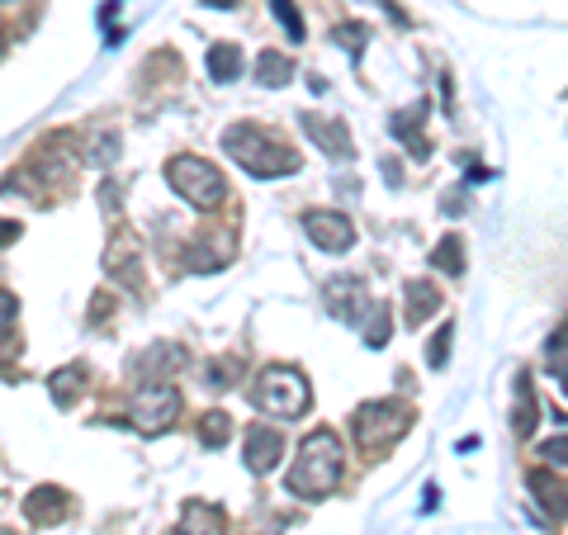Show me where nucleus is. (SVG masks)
I'll return each mask as SVG.
<instances>
[{
  "mask_svg": "<svg viewBox=\"0 0 568 535\" xmlns=\"http://www.w3.org/2000/svg\"><path fill=\"white\" fill-rule=\"evenodd\" d=\"M81 380H85V365H67L62 374H52V398H58L62 407H67V403H77Z\"/></svg>",
  "mask_w": 568,
  "mask_h": 535,
  "instance_id": "6ab92c4d",
  "label": "nucleus"
},
{
  "mask_svg": "<svg viewBox=\"0 0 568 535\" xmlns=\"http://www.w3.org/2000/svg\"><path fill=\"white\" fill-rule=\"evenodd\" d=\"M91 162H100V166H114L119 162V133H100L91 142Z\"/></svg>",
  "mask_w": 568,
  "mask_h": 535,
  "instance_id": "4be33fe9",
  "label": "nucleus"
},
{
  "mask_svg": "<svg viewBox=\"0 0 568 535\" xmlns=\"http://www.w3.org/2000/svg\"><path fill=\"white\" fill-rule=\"evenodd\" d=\"M403 299H407V323H426L436 309H440V294H436V284L432 280H407V290H403Z\"/></svg>",
  "mask_w": 568,
  "mask_h": 535,
  "instance_id": "4468645a",
  "label": "nucleus"
},
{
  "mask_svg": "<svg viewBox=\"0 0 568 535\" xmlns=\"http://www.w3.org/2000/svg\"><path fill=\"white\" fill-rule=\"evenodd\" d=\"M332 39L342 43L346 52H365V39H369V29H365V24H342V29H332Z\"/></svg>",
  "mask_w": 568,
  "mask_h": 535,
  "instance_id": "5701e85b",
  "label": "nucleus"
},
{
  "mask_svg": "<svg viewBox=\"0 0 568 535\" xmlns=\"http://www.w3.org/2000/svg\"><path fill=\"white\" fill-rule=\"evenodd\" d=\"M67 512H71V503H67L62 488H33L24 497V516H29L33 526H52V522H62Z\"/></svg>",
  "mask_w": 568,
  "mask_h": 535,
  "instance_id": "9d476101",
  "label": "nucleus"
},
{
  "mask_svg": "<svg viewBox=\"0 0 568 535\" xmlns=\"http://www.w3.org/2000/svg\"><path fill=\"white\" fill-rule=\"evenodd\" d=\"M384 336H388V309H384V303H375V323H369L365 342H369V346H384Z\"/></svg>",
  "mask_w": 568,
  "mask_h": 535,
  "instance_id": "bb28decb",
  "label": "nucleus"
},
{
  "mask_svg": "<svg viewBox=\"0 0 568 535\" xmlns=\"http://www.w3.org/2000/svg\"><path fill=\"white\" fill-rule=\"evenodd\" d=\"M432 265L446 275H465V242H459V233H446V242L432 252Z\"/></svg>",
  "mask_w": 568,
  "mask_h": 535,
  "instance_id": "f3484780",
  "label": "nucleus"
},
{
  "mask_svg": "<svg viewBox=\"0 0 568 535\" xmlns=\"http://www.w3.org/2000/svg\"><path fill=\"white\" fill-rule=\"evenodd\" d=\"M294 77V62L284 58V52H275V48H265L261 58H256V81L261 85H284Z\"/></svg>",
  "mask_w": 568,
  "mask_h": 535,
  "instance_id": "dca6fc26",
  "label": "nucleus"
},
{
  "mask_svg": "<svg viewBox=\"0 0 568 535\" xmlns=\"http://www.w3.org/2000/svg\"><path fill=\"white\" fill-rule=\"evenodd\" d=\"M511 422H517V436L536 432V394H530V380H526V374L517 380V417H511Z\"/></svg>",
  "mask_w": 568,
  "mask_h": 535,
  "instance_id": "a211bd4d",
  "label": "nucleus"
},
{
  "mask_svg": "<svg viewBox=\"0 0 568 535\" xmlns=\"http://www.w3.org/2000/svg\"><path fill=\"white\" fill-rule=\"evenodd\" d=\"M14 317H20V303H14V294H6V290H0V342H6V336H10Z\"/></svg>",
  "mask_w": 568,
  "mask_h": 535,
  "instance_id": "393cba45",
  "label": "nucleus"
},
{
  "mask_svg": "<svg viewBox=\"0 0 568 535\" xmlns=\"http://www.w3.org/2000/svg\"><path fill=\"white\" fill-rule=\"evenodd\" d=\"M304 228H308V238L317 242V246H323V252H332V256H342V252H351V246H355V223L346 219V213H308V219H304Z\"/></svg>",
  "mask_w": 568,
  "mask_h": 535,
  "instance_id": "0eeeda50",
  "label": "nucleus"
},
{
  "mask_svg": "<svg viewBox=\"0 0 568 535\" xmlns=\"http://www.w3.org/2000/svg\"><path fill=\"white\" fill-rule=\"evenodd\" d=\"M450 332H455V327L446 323V327H440V336H436V342H432V346H426V361H432L436 370H440V365H446V361H450Z\"/></svg>",
  "mask_w": 568,
  "mask_h": 535,
  "instance_id": "b1692460",
  "label": "nucleus"
},
{
  "mask_svg": "<svg viewBox=\"0 0 568 535\" xmlns=\"http://www.w3.org/2000/svg\"><path fill=\"white\" fill-rule=\"evenodd\" d=\"M227 436H233V422H227V413H209L204 426H200V441L209 445V451H219V445H227Z\"/></svg>",
  "mask_w": 568,
  "mask_h": 535,
  "instance_id": "aec40b11",
  "label": "nucleus"
},
{
  "mask_svg": "<svg viewBox=\"0 0 568 535\" xmlns=\"http://www.w3.org/2000/svg\"><path fill=\"white\" fill-rule=\"evenodd\" d=\"M20 233H24V228H20V223H10V219H0V246H10L14 238H20Z\"/></svg>",
  "mask_w": 568,
  "mask_h": 535,
  "instance_id": "cd10ccee",
  "label": "nucleus"
},
{
  "mask_svg": "<svg viewBox=\"0 0 568 535\" xmlns=\"http://www.w3.org/2000/svg\"><path fill=\"white\" fill-rule=\"evenodd\" d=\"M304 133L323 148L327 157H336V162H351V133H346V123L342 119H317V114H304Z\"/></svg>",
  "mask_w": 568,
  "mask_h": 535,
  "instance_id": "1a4fd4ad",
  "label": "nucleus"
},
{
  "mask_svg": "<svg viewBox=\"0 0 568 535\" xmlns=\"http://www.w3.org/2000/svg\"><path fill=\"white\" fill-rule=\"evenodd\" d=\"M0 535H10V531H0Z\"/></svg>",
  "mask_w": 568,
  "mask_h": 535,
  "instance_id": "7c9ffc66",
  "label": "nucleus"
},
{
  "mask_svg": "<svg viewBox=\"0 0 568 535\" xmlns=\"http://www.w3.org/2000/svg\"><path fill=\"white\" fill-rule=\"evenodd\" d=\"M252 398L261 413H271V417H304L308 413V384H304V374L290 370V365H271V370H261V380L252 388Z\"/></svg>",
  "mask_w": 568,
  "mask_h": 535,
  "instance_id": "7ed1b4c3",
  "label": "nucleus"
},
{
  "mask_svg": "<svg viewBox=\"0 0 568 535\" xmlns=\"http://www.w3.org/2000/svg\"><path fill=\"white\" fill-rule=\"evenodd\" d=\"M530 493L540 497V507L555 516V522H564V516H568V484H559L555 474L536 470V474H530Z\"/></svg>",
  "mask_w": 568,
  "mask_h": 535,
  "instance_id": "ddd939ff",
  "label": "nucleus"
},
{
  "mask_svg": "<svg viewBox=\"0 0 568 535\" xmlns=\"http://www.w3.org/2000/svg\"><path fill=\"white\" fill-rule=\"evenodd\" d=\"M0 39H6V33H0Z\"/></svg>",
  "mask_w": 568,
  "mask_h": 535,
  "instance_id": "2f4dec72",
  "label": "nucleus"
},
{
  "mask_svg": "<svg viewBox=\"0 0 568 535\" xmlns=\"http://www.w3.org/2000/svg\"><path fill=\"white\" fill-rule=\"evenodd\" d=\"M275 20L290 29V39H294V43H304V14H298L294 0H275Z\"/></svg>",
  "mask_w": 568,
  "mask_h": 535,
  "instance_id": "412c9836",
  "label": "nucleus"
},
{
  "mask_svg": "<svg viewBox=\"0 0 568 535\" xmlns=\"http://www.w3.org/2000/svg\"><path fill=\"white\" fill-rule=\"evenodd\" d=\"M166 181L175 194H185L194 209H213V204H223V194H227V181L219 175V166H209L204 157H171Z\"/></svg>",
  "mask_w": 568,
  "mask_h": 535,
  "instance_id": "20e7f679",
  "label": "nucleus"
},
{
  "mask_svg": "<svg viewBox=\"0 0 568 535\" xmlns=\"http://www.w3.org/2000/svg\"><path fill=\"white\" fill-rule=\"evenodd\" d=\"M223 152L233 157L246 175H256V181H275V175L298 171V157L284 148L280 138L265 133L261 123H233V129L223 133Z\"/></svg>",
  "mask_w": 568,
  "mask_h": 535,
  "instance_id": "f03ea898",
  "label": "nucleus"
},
{
  "mask_svg": "<svg viewBox=\"0 0 568 535\" xmlns=\"http://www.w3.org/2000/svg\"><path fill=\"white\" fill-rule=\"evenodd\" d=\"M175 413H181V394H175V384L152 380V384H142L138 394H133V422H138L148 436L166 432Z\"/></svg>",
  "mask_w": 568,
  "mask_h": 535,
  "instance_id": "423d86ee",
  "label": "nucleus"
},
{
  "mask_svg": "<svg viewBox=\"0 0 568 535\" xmlns=\"http://www.w3.org/2000/svg\"><path fill=\"white\" fill-rule=\"evenodd\" d=\"M284 460V436L275 426H246V470L252 474H271L275 465Z\"/></svg>",
  "mask_w": 568,
  "mask_h": 535,
  "instance_id": "6e6552de",
  "label": "nucleus"
},
{
  "mask_svg": "<svg viewBox=\"0 0 568 535\" xmlns=\"http://www.w3.org/2000/svg\"><path fill=\"white\" fill-rule=\"evenodd\" d=\"M204 67H209V81H219V85L237 81V71H242V48H237V43H209Z\"/></svg>",
  "mask_w": 568,
  "mask_h": 535,
  "instance_id": "2eb2a0df",
  "label": "nucleus"
},
{
  "mask_svg": "<svg viewBox=\"0 0 568 535\" xmlns=\"http://www.w3.org/2000/svg\"><path fill=\"white\" fill-rule=\"evenodd\" d=\"M209 6H213V10H227V6H233V0H209Z\"/></svg>",
  "mask_w": 568,
  "mask_h": 535,
  "instance_id": "c756f323",
  "label": "nucleus"
},
{
  "mask_svg": "<svg viewBox=\"0 0 568 535\" xmlns=\"http://www.w3.org/2000/svg\"><path fill=\"white\" fill-rule=\"evenodd\" d=\"M342 460H346V451H342V441H336V432H308L304 436V445H298V460H294V470H290V478H284V488H290L294 497H323V493H332L336 488V478H342Z\"/></svg>",
  "mask_w": 568,
  "mask_h": 535,
  "instance_id": "f257e3e1",
  "label": "nucleus"
},
{
  "mask_svg": "<svg viewBox=\"0 0 568 535\" xmlns=\"http://www.w3.org/2000/svg\"><path fill=\"white\" fill-rule=\"evenodd\" d=\"M426 110H432V104H426V100H417L413 110L394 114V138H398V142H407V152H413V157H426V152H432V148H426V138H422Z\"/></svg>",
  "mask_w": 568,
  "mask_h": 535,
  "instance_id": "f8f14e48",
  "label": "nucleus"
},
{
  "mask_svg": "<svg viewBox=\"0 0 568 535\" xmlns=\"http://www.w3.org/2000/svg\"><path fill=\"white\" fill-rule=\"evenodd\" d=\"M549 374H555V380H559V388L568 394V355H564V361H555V365H549Z\"/></svg>",
  "mask_w": 568,
  "mask_h": 535,
  "instance_id": "c85d7f7f",
  "label": "nucleus"
},
{
  "mask_svg": "<svg viewBox=\"0 0 568 535\" xmlns=\"http://www.w3.org/2000/svg\"><path fill=\"white\" fill-rule=\"evenodd\" d=\"M175 535H227V522H223L219 507H209V503H185Z\"/></svg>",
  "mask_w": 568,
  "mask_h": 535,
  "instance_id": "9b49d317",
  "label": "nucleus"
},
{
  "mask_svg": "<svg viewBox=\"0 0 568 535\" xmlns=\"http://www.w3.org/2000/svg\"><path fill=\"white\" fill-rule=\"evenodd\" d=\"M540 460H549V465H568V432L555 436V441H545L540 445Z\"/></svg>",
  "mask_w": 568,
  "mask_h": 535,
  "instance_id": "a878e982",
  "label": "nucleus"
},
{
  "mask_svg": "<svg viewBox=\"0 0 568 535\" xmlns=\"http://www.w3.org/2000/svg\"><path fill=\"white\" fill-rule=\"evenodd\" d=\"M351 426H355V441L375 451V445H388V441H398L407 432V407L388 403V398L384 403H361Z\"/></svg>",
  "mask_w": 568,
  "mask_h": 535,
  "instance_id": "39448f33",
  "label": "nucleus"
}]
</instances>
